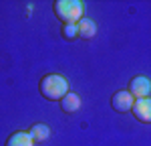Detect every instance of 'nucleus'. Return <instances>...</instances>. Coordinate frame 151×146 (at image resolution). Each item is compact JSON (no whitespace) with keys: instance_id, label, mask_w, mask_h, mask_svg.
I'll list each match as a JSON object with an SVG mask.
<instances>
[{"instance_id":"f257e3e1","label":"nucleus","mask_w":151,"mask_h":146,"mask_svg":"<svg viewBox=\"0 0 151 146\" xmlns=\"http://www.w3.org/2000/svg\"><path fill=\"white\" fill-rule=\"evenodd\" d=\"M38 89H40V96L45 99H48V101H60L69 93V81L60 73H48V75H45L40 79Z\"/></svg>"},{"instance_id":"f03ea898","label":"nucleus","mask_w":151,"mask_h":146,"mask_svg":"<svg viewBox=\"0 0 151 146\" xmlns=\"http://www.w3.org/2000/svg\"><path fill=\"white\" fill-rule=\"evenodd\" d=\"M52 10L60 23L65 24H77L83 18L85 12V4L81 0H55Z\"/></svg>"},{"instance_id":"7ed1b4c3","label":"nucleus","mask_w":151,"mask_h":146,"mask_svg":"<svg viewBox=\"0 0 151 146\" xmlns=\"http://www.w3.org/2000/svg\"><path fill=\"white\" fill-rule=\"evenodd\" d=\"M127 91H129L133 97H135V99L149 97V91H151V81H149V77H145V75H137V77H133V79L129 81Z\"/></svg>"},{"instance_id":"20e7f679","label":"nucleus","mask_w":151,"mask_h":146,"mask_svg":"<svg viewBox=\"0 0 151 146\" xmlns=\"http://www.w3.org/2000/svg\"><path fill=\"white\" fill-rule=\"evenodd\" d=\"M133 104H135V97L131 96L127 89H119V91H115L113 97H111V108L115 110V112H119V114L131 112Z\"/></svg>"},{"instance_id":"39448f33","label":"nucleus","mask_w":151,"mask_h":146,"mask_svg":"<svg viewBox=\"0 0 151 146\" xmlns=\"http://www.w3.org/2000/svg\"><path fill=\"white\" fill-rule=\"evenodd\" d=\"M133 116L143 124H151V97H143V99H135L133 104Z\"/></svg>"},{"instance_id":"423d86ee","label":"nucleus","mask_w":151,"mask_h":146,"mask_svg":"<svg viewBox=\"0 0 151 146\" xmlns=\"http://www.w3.org/2000/svg\"><path fill=\"white\" fill-rule=\"evenodd\" d=\"M4 146H35V140L30 132H12L8 138H6V144Z\"/></svg>"},{"instance_id":"0eeeda50","label":"nucleus","mask_w":151,"mask_h":146,"mask_svg":"<svg viewBox=\"0 0 151 146\" xmlns=\"http://www.w3.org/2000/svg\"><path fill=\"white\" fill-rule=\"evenodd\" d=\"M79 108H81V97L77 96V93H73V91H69L67 96L60 99V110L67 112V114H75Z\"/></svg>"},{"instance_id":"6e6552de","label":"nucleus","mask_w":151,"mask_h":146,"mask_svg":"<svg viewBox=\"0 0 151 146\" xmlns=\"http://www.w3.org/2000/svg\"><path fill=\"white\" fill-rule=\"evenodd\" d=\"M79 36L81 39H93L95 35H97V24H95V20H91V18H85L83 16L81 20H79Z\"/></svg>"},{"instance_id":"1a4fd4ad","label":"nucleus","mask_w":151,"mask_h":146,"mask_svg":"<svg viewBox=\"0 0 151 146\" xmlns=\"http://www.w3.org/2000/svg\"><path fill=\"white\" fill-rule=\"evenodd\" d=\"M28 132H30V136H32L35 144L36 142H45V140L50 138V128H48L47 124H32Z\"/></svg>"},{"instance_id":"9d476101","label":"nucleus","mask_w":151,"mask_h":146,"mask_svg":"<svg viewBox=\"0 0 151 146\" xmlns=\"http://www.w3.org/2000/svg\"><path fill=\"white\" fill-rule=\"evenodd\" d=\"M63 36L67 41H77V36H79V24H65L63 26Z\"/></svg>"}]
</instances>
